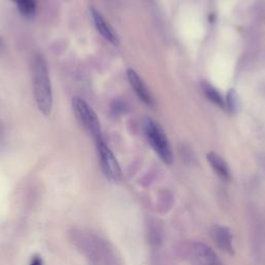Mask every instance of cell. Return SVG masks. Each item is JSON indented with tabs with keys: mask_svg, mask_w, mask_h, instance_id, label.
I'll return each mask as SVG.
<instances>
[{
	"mask_svg": "<svg viewBox=\"0 0 265 265\" xmlns=\"http://www.w3.org/2000/svg\"><path fill=\"white\" fill-rule=\"evenodd\" d=\"M33 77L35 99L39 112L49 117L53 109V91L45 57L37 53L33 59Z\"/></svg>",
	"mask_w": 265,
	"mask_h": 265,
	"instance_id": "cell-1",
	"label": "cell"
},
{
	"mask_svg": "<svg viewBox=\"0 0 265 265\" xmlns=\"http://www.w3.org/2000/svg\"><path fill=\"white\" fill-rule=\"evenodd\" d=\"M143 130L148 143L156 154L165 164L171 165L173 163L172 148L161 125L151 118H146L144 119Z\"/></svg>",
	"mask_w": 265,
	"mask_h": 265,
	"instance_id": "cell-2",
	"label": "cell"
},
{
	"mask_svg": "<svg viewBox=\"0 0 265 265\" xmlns=\"http://www.w3.org/2000/svg\"><path fill=\"white\" fill-rule=\"evenodd\" d=\"M72 105L76 118L83 128L93 136L95 141L102 139L103 137L99 117L90 106L79 97L73 99Z\"/></svg>",
	"mask_w": 265,
	"mask_h": 265,
	"instance_id": "cell-3",
	"label": "cell"
},
{
	"mask_svg": "<svg viewBox=\"0 0 265 265\" xmlns=\"http://www.w3.org/2000/svg\"><path fill=\"white\" fill-rule=\"evenodd\" d=\"M95 142H97V147H98L103 172L105 173L106 177H107L110 182L118 183L122 177V172L115 155L110 151V148L107 146V144L105 143L103 138L102 139L97 140Z\"/></svg>",
	"mask_w": 265,
	"mask_h": 265,
	"instance_id": "cell-4",
	"label": "cell"
},
{
	"mask_svg": "<svg viewBox=\"0 0 265 265\" xmlns=\"http://www.w3.org/2000/svg\"><path fill=\"white\" fill-rule=\"evenodd\" d=\"M188 258L192 265H223L217 254L201 242H194L189 247Z\"/></svg>",
	"mask_w": 265,
	"mask_h": 265,
	"instance_id": "cell-5",
	"label": "cell"
},
{
	"mask_svg": "<svg viewBox=\"0 0 265 265\" xmlns=\"http://www.w3.org/2000/svg\"><path fill=\"white\" fill-rule=\"evenodd\" d=\"M90 14L93 20V23L95 28L99 31V34L105 38L107 39L109 43H111L114 46H117L119 44V39L117 35H116L115 30L113 27L110 25L106 18L99 12V10L91 6L90 7Z\"/></svg>",
	"mask_w": 265,
	"mask_h": 265,
	"instance_id": "cell-6",
	"label": "cell"
},
{
	"mask_svg": "<svg viewBox=\"0 0 265 265\" xmlns=\"http://www.w3.org/2000/svg\"><path fill=\"white\" fill-rule=\"evenodd\" d=\"M126 76H128V80L131 84V86L134 90V92L137 94V97L140 99V101L145 104L146 106H150V107H152L153 106V99L151 91L148 90L146 84L143 82L141 77L138 75V74L133 70L129 69L128 72H126Z\"/></svg>",
	"mask_w": 265,
	"mask_h": 265,
	"instance_id": "cell-7",
	"label": "cell"
},
{
	"mask_svg": "<svg viewBox=\"0 0 265 265\" xmlns=\"http://www.w3.org/2000/svg\"><path fill=\"white\" fill-rule=\"evenodd\" d=\"M211 238L222 251L230 255H234V247H233V236L229 228L216 225L211 229Z\"/></svg>",
	"mask_w": 265,
	"mask_h": 265,
	"instance_id": "cell-8",
	"label": "cell"
},
{
	"mask_svg": "<svg viewBox=\"0 0 265 265\" xmlns=\"http://www.w3.org/2000/svg\"><path fill=\"white\" fill-rule=\"evenodd\" d=\"M207 161L216 174L224 182H229L231 179V172L226 161L218 153L211 151L207 154Z\"/></svg>",
	"mask_w": 265,
	"mask_h": 265,
	"instance_id": "cell-9",
	"label": "cell"
},
{
	"mask_svg": "<svg viewBox=\"0 0 265 265\" xmlns=\"http://www.w3.org/2000/svg\"><path fill=\"white\" fill-rule=\"evenodd\" d=\"M201 86H202V90H203L205 97L208 99L209 102H211L214 105H216L217 107H219L221 109L226 108L225 100H224V98L222 97L221 92H219V90L217 88H215L210 83H208L206 81L201 83Z\"/></svg>",
	"mask_w": 265,
	"mask_h": 265,
	"instance_id": "cell-10",
	"label": "cell"
},
{
	"mask_svg": "<svg viewBox=\"0 0 265 265\" xmlns=\"http://www.w3.org/2000/svg\"><path fill=\"white\" fill-rule=\"evenodd\" d=\"M21 15L26 18L34 17L37 10V4L35 0H14Z\"/></svg>",
	"mask_w": 265,
	"mask_h": 265,
	"instance_id": "cell-11",
	"label": "cell"
},
{
	"mask_svg": "<svg viewBox=\"0 0 265 265\" xmlns=\"http://www.w3.org/2000/svg\"><path fill=\"white\" fill-rule=\"evenodd\" d=\"M226 104V109L231 112V113H235L237 111V106H238V98H237V93L234 89H230L227 92V98L225 101Z\"/></svg>",
	"mask_w": 265,
	"mask_h": 265,
	"instance_id": "cell-12",
	"label": "cell"
},
{
	"mask_svg": "<svg viewBox=\"0 0 265 265\" xmlns=\"http://www.w3.org/2000/svg\"><path fill=\"white\" fill-rule=\"evenodd\" d=\"M30 265H43V261L40 260V258L38 257H36L33 261H31Z\"/></svg>",
	"mask_w": 265,
	"mask_h": 265,
	"instance_id": "cell-13",
	"label": "cell"
},
{
	"mask_svg": "<svg viewBox=\"0 0 265 265\" xmlns=\"http://www.w3.org/2000/svg\"><path fill=\"white\" fill-rule=\"evenodd\" d=\"M2 48H3V41H2V38H0V51H1Z\"/></svg>",
	"mask_w": 265,
	"mask_h": 265,
	"instance_id": "cell-14",
	"label": "cell"
}]
</instances>
